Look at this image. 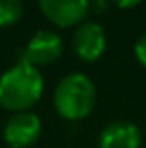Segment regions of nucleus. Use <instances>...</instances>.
<instances>
[{
  "label": "nucleus",
  "instance_id": "obj_1",
  "mask_svg": "<svg viewBox=\"0 0 146 148\" xmlns=\"http://www.w3.org/2000/svg\"><path fill=\"white\" fill-rule=\"evenodd\" d=\"M43 88L40 69L19 60L0 75V105L11 112L30 111L41 99Z\"/></svg>",
  "mask_w": 146,
  "mask_h": 148
},
{
  "label": "nucleus",
  "instance_id": "obj_2",
  "mask_svg": "<svg viewBox=\"0 0 146 148\" xmlns=\"http://www.w3.org/2000/svg\"><path fill=\"white\" fill-rule=\"evenodd\" d=\"M96 84L86 73L73 71L58 81L53 92L55 111L64 120H83L96 107Z\"/></svg>",
  "mask_w": 146,
  "mask_h": 148
},
{
  "label": "nucleus",
  "instance_id": "obj_3",
  "mask_svg": "<svg viewBox=\"0 0 146 148\" xmlns=\"http://www.w3.org/2000/svg\"><path fill=\"white\" fill-rule=\"evenodd\" d=\"M38 8L43 17L56 28H71L84 23L90 2L86 0H40Z\"/></svg>",
  "mask_w": 146,
  "mask_h": 148
},
{
  "label": "nucleus",
  "instance_id": "obj_4",
  "mask_svg": "<svg viewBox=\"0 0 146 148\" xmlns=\"http://www.w3.org/2000/svg\"><path fill=\"white\" fill-rule=\"evenodd\" d=\"M4 141L10 148H28L36 145L41 135V120L36 112H13L4 124Z\"/></svg>",
  "mask_w": 146,
  "mask_h": 148
},
{
  "label": "nucleus",
  "instance_id": "obj_5",
  "mask_svg": "<svg viewBox=\"0 0 146 148\" xmlns=\"http://www.w3.org/2000/svg\"><path fill=\"white\" fill-rule=\"evenodd\" d=\"M64 43L58 32L55 30H38L28 40L23 53V62L40 69L41 66H49L62 56Z\"/></svg>",
  "mask_w": 146,
  "mask_h": 148
},
{
  "label": "nucleus",
  "instance_id": "obj_6",
  "mask_svg": "<svg viewBox=\"0 0 146 148\" xmlns=\"http://www.w3.org/2000/svg\"><path fill=\"white\" fill-rule=\"evenodd\" d=\"M71 47L73 53L83 62L92 64V62L99 60L107 47V36L103 26L98 21L81 23L71 36Z\"/></svg>",
  "mask_w": 146,
  "mask_h": 148
},
{
  "label": "nucleus",
  "instance_id": "obj_7",
  "mask_svg": "<svg viewBox=\"0 0 146 148\" xmlns=\"http://www.w3.org/2000/svg\"><path fill=\"white\" fill-rule=\"evenodd\" d=\"M99 148H141V127L128 120H114L99 131Z\"/></svg>",
  "mask_w": 146,
  "mask_h": 148
},
{
  "label": "nucleus",
  "instance_id": "obj_8",
  "mask_svg": "<svg viewBox=\"0 0 146 148\" xmlns=\"http://www.w3.org/2000/svg\"><path fill=\"white\" fill-rule=\"evenodd\" d=\"M23 11L25 6L21 0H0V26L6 28L15 25L23 17Z\"/></svg>",
  "mask_w": 146,
  "mask_h": 148
},
{
  "label": "nucleus",
  "instance_id": "obj_9",
  "mask_svg": "<svg viewBox=\"0 0 146 148\" xmlns=\"http://www.w3.org/2000/svg\"><path fill=\"white\" fill-rule=\"evenodd\" d=\"M135 56H137V60H139V64L146 68V34H143V36L137 40V43H135Z\"/></svg>",
  "mask_w": 146,
  "mask_h": 148
},
{
  "label": "nucleus",
  "instance_id": "obj_10",
  "mask_svg": "<svg viewBox=\"0 0 146 148\" xmlns=\"http://www.w3.org/2000/svg\"><path fill=\"white\" fill-rule=\"evenodd\" d=\"M116 6L118 8H135V6H139V2H118Z\"/></svg>",
  "mask_w": 146,
  "mask_h": 148
}]
</instances>
